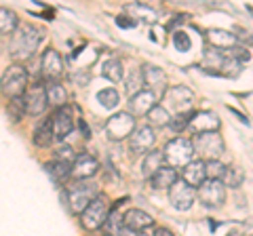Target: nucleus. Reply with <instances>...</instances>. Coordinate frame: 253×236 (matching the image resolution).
I'll return each instance as SVG.
<instances>
[{
	"instance_id": "f704fd0d",
	"label": "nucleus",
	"mask_w": 253,
	"mask_h": 236,
	"mask_svg": "<svg viewBox=\"0 0 253 236\" xmlns=\"http://www.w3.org/2000/svg\"><path fill=\"white\" fill-rule=\"evenodd\" d=\"M192 116H194V112L173 116V118H171V122H169V127H171L173 131H175V133H181L184 129H188V127H190V120H192Z\"/></svg>"
},
{
	"instance_id": "dca6fc26",
	"label": "nucleus",
	"mask_w": 253,
	"mask_h": 236,
	"mask_svg": "<svg viewBox=\"0 0 253 236\" xmlns=\"http://www.w3.org/2000/svg\"><path fill=\"white\" fill-rule=\"evenodd\" d=\"M219 116L211 110H203V112H194L192 120H190V131H194V135L199 133H215L219 131Z\"/></svg>"
},
{
	"instance_id": "412c9836",
	"label": "nucleus",
	"mask_w": 253,
	"mask_h": 236,
	"mask_svg": "<svg viewBox=\"0 0 253 236\" xmlns=\"http://www.w3.org/2000/svg\"><path fill=\"white\" fill-rule=\"evenodd\" d=\"M207 40L211 42L213 49H221V51H230L236 46V36L232 32H228V30H219V28H213L207 32Z\"/></svg>"
},
{
	"instance_id": "7c9ffc66",
	"label": "nucleus",
	"mask_w": 253,
	"mask_h": 236,
	"mask_svg": "<svg viewBox=\"0 0 253 236\" xmlns=\"http://www.w3.org/2000/svg\"><path fill=\"white\" fill-rule=\"evenodd\" d=\"M163 164H165L163 154L156 152V150H152V152H148V154L144 156V162H141V173H144V177L150 179L158 169L163 167Z\"/></svg>"
},
{
	"instance_id": "5701e85b",
	"label": "nucleus",
	"mask_w": 253,
	"mask_h": 236,
	"mask_svg": "<svg viewBox=\"0 0 253 236\" xmlns=\"http://www.w3.org/2000/svg\"><path fill=\"white\" fill-rule=\"evenodd\" d=\"M53 139H55V135H53V122H51V118H44V120H41L34 127L32 141H34V146H38V148H49Z\"/></svg>"
},
{
	"instance_id": "473e14b6",
	"label": "nucleus",
	"mask_w": 253,
	"mask_h": 236,
	"mask_svg": "<svg viewBox=\"0 0 253 236\" xmlns=\"http://www.w3.org/2000/svg\"><path fill=\"white\" fill-rule=\"evenodd\" d=\"M6 112H9V118L13 122H19L23 114L28 112V108H26V99L23 97H17V99H11V104L6 106Z\"/></svg>"
},
{
	"instance_id": "e433bc0d",
	"label": "nucleus",
	"mask_w": 253,
	"mask_h": 236,
	"mask_svg": "<svg viewBox=\"0 0 253 236\" xmlns=\"http://www.w3.org/2000/svg\"><path fill=\"white\" fill-rule=\"evenodd\" d=\"M173 44H175V49L179 53H188L190 46H192V40H190V36L186 32L177 30V32H173Z\"/></svg>"
},
{
	"instance_id": "4c0bfd02",
	"label": "nucleus",
	"mask_w": 253,
	"mask_h": 236,
	"mask_svg": "<svg viewBox=\"0 0 253 236\" xmlns=\"http://www.w3.org/2000/svg\"><path fill=\"white\" fill-rule=\"evenodd\" d=\"M55 158L57 160H63V162H74L76 160V154L70 146H59L57 150H55Z\"/></svg>"
},
{
	"instance_id": "f3484780",
	"label": "nucleus",
	"mask_w": 253,
	"mask_h": 236,
	"mask_svg": "<svg viewBox=\"0 0 253 236\" xmlns=\"http://www.w3.org/2000/svg\"><path fill=\"white\" fill-rule=\"evenodd\" d=\"M123 226L133 232H146L154 226V217L141 209H126L123 213Z\"/></svg>"
},
{
	"instance_id": "ea45409f",
	"label": "nucleus",
	"mask_w": 253,
	"mask_h": 236,
	"mask_svg": "<svg viewBox=\"0 0 253 236\" xmlns=\"http://www.w3.org/2000/svg\"><path fill=\"white\" fill-rule=\"evenodd\" d=\"M70 78H72L78 86H84L86 82H89V74H86V70H76V74H72Z\"/></svg>"
},
{
	"instance_id": "6ab92c4d",
	"label": "nucleus",
	"mask_w": 253,
	"mask_h": 236,
	"mask_svg": "<svg viewBox=\"0 0 253 236\" xmlns=\"http://www.w3.org/2000/svg\"><path fill=\"white\" fill-rule=\"evenodd\" d=\"M181 179L192 188H201L205 182H207V162L201 160V158H194L190 164H186L184 171H181Z\"/></svg>"
},
{
	"instance_id": "aec40b11",
	"label": "nucleus",
	"mask_w": 253,
	"mask_h": 236,
	"mask_svg": "<svg viewBox=\"0 0 253 236\" xmlns=\"http://www.w3.org/2000/svg\"><path fill=\"white\" fill-rule=\"evenodd\" d=\"M156 95L152 91H148V89H144V91H139L135 97H131V101H129V112L133 114V116H146L150 110H152L154 106H156Z\"/></svg>"
},
{
	"instance_id": "2f4dec72",
	"label": "nucleus",
	"mask_w": 253,
	"mask_h": 236,
	"mask_svg": "<svg viewBox=\"0 0 253 236\" xmlns=\"http://www.w3.org/2000/svg\"><path fill=\"white\" fill-rule=\"evenodd\" d=\"M97 101L101 104V108H106V110H116L118 104H121V95H118V91L114 89V86H108V89L97 91Z\"/></svg>"
},
{
	"instance_id": "1a4fd4ad",
	"label": "nucleus",
	"mask_w": 253,
	"mask_h": 236,
	"mask_svg": "<svg viewBox=\"0 0 253 236\" xmlns=\"http://www.w3.org/2000/svg\"><path fill=\"white\" fill-rule=\"evenodd\" d=\"M196 198L203 202L207 209H219L226 202V184L221 179H207L199 190H196Z\"/></svg>"
},
{
	"instance_id": "a878e982",
	"label": "nucleus",
	"mask_w": 253,
	"mask_h": 236,
	"mask_svg": "<svg viewBox=\"0 0 253 236\" xmlns=\"http://www.w3.org/2000/svg\"><path fill=\"white\" fill-rule=\"evenodd\" d=\"M101 74H104V78H108L110 82L125 80V66H123V61L116 59V57L106 59L104 66H101Z\"/></svg>"
},
{
	"instance_id": "b1692460",
	"label": "nucleus",
	"mask_w": 253,
	"mask_h": 236,
	"mask_svg": "<svg viewBox=\"0 0 253 236\" xmlns=\"http://www.w3.org/2000/svg\"><path fill=\"white\" fill-rule=\"evenodd\" d=\"M126 17L135 19V21H146V23H154L156 21V11L152 6H148L144 2H131L125 6Z\"/></svg>"
},
{
	"instance_id": "c756f323",
	"label": "nucleus",
	"mask_w": 253,
	"mask_h": 236,
	"mask_svg": "<svg viewBox=\"0 0 253 236\" xmlns=\"http://www.w3.org/2000/svg\"><path fill=\"white\" fill-rule=\"evenodd\" d=\"M144 74H141V68L137 70H131L129 74L125 78V91L129 97H135L139 91H144Z\"/></svg>"
},
{
	"instance_id": "6e6552de",
	"label": "nucleus",
	"mask_w": 253,
	"mask_h": 236,
	"mask_svg": "<svg viewBox=\"0 0 253 236\" xmlns=\"http://www.w3.org/2000/svg\"><path fill=\"white\" fill-rule=\"evenodd\" d=\"M135 116L131 112H114L110 116V120L106 122V133H108V139L112 141H123L126 137L133 135V131H135Z\"/></svg>"
},
{
	"instance_id": "72a5a7b5",
	"label": "nucleus",
	"mask_w": 253,
	"mask_h": 236,
	"mask_svg": "<svg viewBox=\"0 0 253 236\" xmlns=\"http://www.w3.org/2000/svg\"><path fill=\"white\" fill-rule=\"evenodd\" d=\"M221 182L226 184V188H239L243 182H245V175H243V171L241 169H236V167H228L226 169V175Z\"/></svg>"
},
{
	"instance_id": "c03bdc74",
	"label": "nucleus",
	"mask_w": 253,
	"mask_h": 236,
	"mask_svg": "<svg viewBox=\"0 0 253 236\" xmlns=\"http://www.w3.org/2000/svg\"><path fill=\"white\" fill-rule=\"evenodd\" d=\"M78 124H81V129H83V135H84V137H89V129H86L84 120H78Z\"/></svg>"
},
{
	"instance_id": "4468645a",
	"label": "nucleus",
	"mask_w": 253,
	"mask_h": 236,
	"mask_svg": "<svg viewBox=\"0 0 253 236\" xmlns=\"http://www.w3.org/2000/svg\"><path fill=\"white\" fill-rule=\"evenodd\" d=\"M141 74H144L146 89L152 91L156 97L161 95V99H163L165 91L169 89V86H167V76H165L163 70L158 66H154V64H144V66H141Z\"/></svg>"
},
{
	"instance_id": "0eeeda50",
	"label": "nucleus",
	"mask_w": 253,
	"mask_h": 236,
	"mask_svg": "<svg viewBox=\"0 0 253 236\" xmlns=\"http://www.w3.org/2000/svg\"><path fill=\"white\" fill-rule=\"evenodd\" d=\"M163 101H165V108L167 110H173L177 114H188L192 112V104H194V93L188 89L186 84H175V86H169L163 95Z\"/></svg>"
},
{
	"instance_id": "49530a36",
	"label": "nucleus",
	"mask_w": 253,
	"mask_h": 236,
	"mask_svg": "<svg viewBox=\"0 0 253 236\" xmlns=\"http://www.w3.org/2000/svg\"><path fill=\"white\" fill-rule=\"evenodd\" d=\"M230 236H239V234H236V232H232V234H230Z\"/></svg>"
},
{
	"instance_id": "a211bd4d",
	"label": "nucleus",
	"mask_w": 253,
	"mask_h": 236,
	"mask_svg": "<svg viewBox=\"0 0 253 236\" xmlns=\"http://www.w3.org/2000/svg\"><path fill=\"white\" fill-rule=\"evenodd\" d=\"M41 70L46 80H59L63 74V59L55 49H46L41 57Z\"/></svg>"
},
{
	"instance_id": "9d476101",
	"label": "nucleus",
	"mask_w": 253,
	"mask_h": 236,
	"mask_svg": "<svg viewBox=\"0 0 253 236\" xmlns=\"http://www.w3.org/2000/svg\"><path fill=\"white\" fill-rule=\"evenodd\" d=\"M169 200L177 211H188L196 200V190L179 177L177 182L169 188Z\"/></svg>"
},
{
	"instance_id": "58836bf2",
	"label": "nucleus",
	"mask_w": 253,
	"mask_h": 236,
	"mask_svg": "<svg viewBox=\"0 0 253 236\" xmlns=\"http://www.w3.org/2000/svg\"><path fill=\"white\" fill-rule=\"evenodd\" d=\"M116 26L123 28V30H131V28L137 26V21L131 19V17H126V15H121V17H116Z\"/></svg>"
},
{
	"instance_id": "a18cd8bd",
	"label": "nucleus",
	"mask_w": 253,
	"mask_h": 236,
	"mask_svg": "<svg viewBox=\"0 0 253 236\" xmlns=\"http://www.w3.org/2000/svg\"><path fill=\"white\" fill-rule=\"evenodd\" d=\"M137 236H148V234H146V232H139V234H137Z\"/></svg>"
},
{
	"instance_id": "20e7f679",
	"label": "nucleus",
	"mask_w": 253,
	"mask_h": 236,
	"mask_svg": "<svg viewBox=\"0 0 253 236\" xmlns=\"http://www.w3.org/2000/svg\"><path fill=\"white\" fill-rule=\"evenodd\" d=\"M163 158L165 164L171 169H184L186 164H190L194 160V148H192V139L186 137H173L171 141H167L163 150Z\"/></svg>"
},
{
	"instance_id": "393cba45",
	"label": "nucleus",
	"mask_w": 253,
	"mask_h": 236,
	"mask_svg": "<svg viewBox=\"0 0 253 236\" xmlns=\"http://www.w3.org/2000/svg\"><path fill=\"white\" fill-rule=\"evenodd\" d=\"M44 89H46V97H49V106H55V108H63V106H66L68 93L61 86L59 80H46Z\"/></svg>"
},
{
	"instance_id": "f257e3e1",
	"label": "nucleus",
	"mask_w": 253,
	"mask_h": 236,
	"mask_svg": "<svg viewBox=\"0 0 253 236\" xmlns=\"http://www.w3.org/2000/svg\"><path fill=\"white\" fill-rule=\"evenodd\" d=\"M44 38V30L34 23H21L13 32L11 40V55L13 57H32L36 53L38 44Z\"/></svg>"
},
{
	"instance_id": "f03ea898",
	"label": "nucleus",
	"mask_w": 253,
	"mask_h": 236,
	"mask_svg": "<svg viewBox=\"0 0 253 236\" xmlns=\"http://www.w3.org/2000/svg\"><path fill=\"white\" fill-rule=\"evenodd\" d=\"M0 91L4 97L9 99H17L23 97L28 91V70L21 64H13L2 72L0 78Z\"/></svg>"
},
{
	"instance_id": "de8ad7c7",
	"label": "nucleus",
	"mask_w": 253,
	"mask_h": 236,
	"mask_svg": "<svg viewBox=\"0 0 253 236\" xmlns=\"http://www.w3.org/2000/svg\"><path fill=\"white\" fill-rule=\"evenodd\" d=\"M106 236H112V234H106Z\"/></svg>"
},
{
	"instance_id": "bb28decb",
	"label": "nucleus",
	"mask_w": 253,
	"mask_h": 236,
	"mask_svg": "<svg viewBox=\"0 0 253 236\" xmlns=\"http://www.w3.org/2000/svg\"><path fill=\"white\" fill-rule=\"evenodd\" d=\"M44 169L49 171V175L55 179V182H66V179L72 175V162H63V160H57V158L46 162Z\"/></svg>"
},
{
	"instance_id": "37998d69",
	"label": "nucleus",
	"mask_w": 253,
	"mask_h": 236,
	"mask_svg": "<svg viewBox=\"0 0 253 236\" xmlns=\"http://www.w3.org/2000/svg\"><path fill=\"white\" fill-rule=\"evenodd\" d=\"M230 112H232L234 116H239V118H241V122H245V124H249V120H247V116H243V114L239 112V110H234V108H230Z\"/></svg>"
},
{
	"instance_id": "9b49d317",
	"label": "nucleus",
	"mask_w": 253,
	"mask_h": 236,
	"mask_svg": "<svg viewBox=\"0 0 253 236\" xmlns=\"http://www.w3.org/2000/svg\"><path fill=\"white\" fill-rule=\"evenodd\" d=\"M51 122H53V135L57 141H63L70 133L74 131V112H72V106H63L57 108L55 114L51 116Z\"/></svg>"
},
{
	"instance_id": "f8f14e48",
	"label": "nucleus",
	"mask_w": 253,
	"mask_h": 236,
	"mask_svg": "<svg viewBox=\"0 0 253 236\" xmlns=\"http://www.w3.org/2000/svg\"><path fill=\"white\" fill-rule=\"evenodd\" d=\"M156 141V133L154 129L150 127V124H141V127H137L135 131H133V135L129 137V148L133 154H148L152 152V146Z\"/></svg>"
},
{
	"instance_id": "39448f33",
	"label": "nucleus",
	"mask_w": 253,
	"mask_h": 236,
	"mask_svg": "<svg viewBox=\"0 0 253 236\" xmlns=\"http://www.w3.org/2000/svg\"><path fill=\"white\" fill-rule=\"evenodd\" d=\"M192 148H194V154H199V158L209 162V160H219L221 154H224L226 146H224V139L221 135L215 133H199V135L192 137Z\"/></svg>"
},
{
	"instance_id": "cd10ccee",
	"label": "nucleus",
	"mask_w": 253,
	"mask_h": 236,
	"mask_svg": "<svg viewBox=\"0 0 253 236\" xmlns=\"http://www.w3.org/2000/svg\"><path fill=\"white\" fill-rule=\"evenodd\" d=\"M148 118V122H150V127H169V122H171V112L167 108H165L163 104H156L150 112L146 114Z\"/></svg>"
},
{
	"instance_id": "c85d7f7f",
	"label": "nucleus",
	"mask_w": 253,
	"mask_h": 236,
	"mask_svg": "<svg viewBox=\"0 0 253 236\" xmlns=\"http://www.w3.org/2000/svg\"><path fill=\"white\" fill-rule=\"evenodd\" d=\"M21 26L17 13L6 6H0V34H11Z\"/></svg>"
},
{
	"instance_id": "79ce46f5",
	"label": "nucleus",
	"mask_w": 253,
	"mask_h": 236,
	"mask_svg": "<svg viewBox=\"0 0 253 236\" xmlns=\"http://www.w3.org/2000/svg\"><path fill=\"white\" fill-rule=\"evenodd\" d=\"M154 236H173V232L169 230V228H156Z\"/></svg>"
},
{
	"instance_id": "a19ab883",
	"label": "nucleus",
	"mask_w": 253,
	"mask_h": 236,
	"mask_svg": "<svg viewBox=\"0 0 253 236\" xmlns=\"http://www.w3.org/2000/svg\"><path fill=\"white\" fill-rule=\"evenodd\" d=\"M112 236H137V232H133V230H129V228L121 226V228H118V230H116Z\"/></svg>"
},
{
	"instance_id": "c9c22d12",
	"label": "nucleus",
	"mask_w": 253,
	"mask_h": 236,
	"mask_svg": "<svg viewBox=\"0 0 253 236\" xmlns=\"http://www.w3.org/2000/svg\"><path fill=\"white\" fill-rule=\"evenodd\" d=\"M226 169L228 167L221 160H209L207 162V179H224Z\"/></svg>"
},
{
	"instance_id": "7ed1b4c3",
	"label": "nucleus",
	"mask_w": 253,
	"mask_h": 236,
	"mask_svg": "<svg viewBox=\"0 0 253 236\" xmlns=\"http://www.w3.org/2000/svg\"><path fill=\"white\" fill-rule=\"evenodd\" d=\"M101 192L97 190V186H95L93 182H89V179H84V182H81V179H76L74 184L68 186L66 190V198H68V204L70 209L74 211V213L83 215V211L89 207V204L97 198Z\"/></svg>"
},
{
	"instance_id": "2eb2a0df",
	"label": "nucleus",
	"mask_w": 253,
	"mask_h": 236,
	"mask_svg": "<svg viewBox=\"0 0 253 236\" xmlns=\"http://www.w3.org/2000/svg\"><path fill=\"white\" fill-rule=\"evenodd\" d=\"M97 171H99V162H97V158H95L93 154H89V152L76 154V160L72 162V175H74V179H81V182H84V179H91Z\"/></svg>"
},
{
	"instance_id": "423d86ee",
	"label": "nucleus",
	"mask_w": 253,
	"mask_h": 236,
	"mask_svg": "<svg viewBox=\"0 0 253 236\" xmlns=\"http://www.w3.org/2000/svg\"><path fill=\"white\" fill-rule=\"evenodd\" d=\"M108 215H110V200L106 194H99L97 198L83 211L81 222L84 226V230H99V228L106 226Z\"/></svg>"
},
{
	"instance_id": "ddd939ff",
	"label": "nucleus",
	"mask_w": 253,
	"mask_h": 236,
	"mask_svg": "<svg viewBox=\"0 0 253 236\" xmlns=\"http://www.w3.org/2000/svg\"><path fill=\"white\" fill-rule=\"evenodd\" d=\"M23 99H26L28 114H32V116H41V114H44V110L49 108L46 89H44V84H41V82L28 86V91H26V95H23Z\"/></svg>"
},
{
	"instance_id": "4be33fe9",
	"label": "nucleus",
	"mask_w": 253,
	"mask_h": 236,
	"mask_svg": "<svg viewBox=\"0 0 253 236\" xmlns=\"http://www.w3.org/2000/svg\"><path fill=\"white\" fill-rule=\"evenodd\" d=\"M177 171L167 167V164H163L161 169H158L152 177H150V184H152V188H156V190H169V188L177 182Z\"/></svg>"
}]
</instances>
